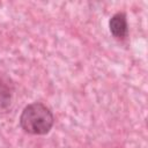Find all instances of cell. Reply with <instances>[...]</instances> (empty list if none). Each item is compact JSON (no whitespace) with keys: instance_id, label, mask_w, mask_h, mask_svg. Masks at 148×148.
<instances>
[{"instance_id":"6da1fadb","label":"cell","mask_w":148,"mask_h":148,"mask_svg":"<svg viewBox=\"0 0 148 148\" xmlns=\"http://www.w3.org/2000/svg\"><path fill=\"white\" fill-rule=\"evenodd\" d=\"M18 123L25 133L44 135L51 131L54 124V116L49 106L40 102H34L22 110Z\"/></svg>"},{"instance_id":"7a4b0ae2","label":"cell","mask_w":148,"mask_h":148,"mask_svg":"<svg viewBox=\"0 0 148 148\" xmlns=\"http://www.w3.org/2000/svg\"><path fill=\"white\" fill-rule=\"evenodd\" d=\"M109 29L111 35L117 39H125L128 35L127 17L124 12L113 14L109 21Z\"/></svg>"},{"instance_id":"3957f363","label":"cell","mask_w":148,"mask_h":148,"mask_svg":"<svg viewBox=\"0 0 148 148\" xmlns=\"http://www.w3.org/2000/svg\"><path fill=\"white\" fill-rule=\"evenodd\" d=\"M14 86L6 76L0 75V112L7 111L13 102Z\"/></svg>"}]
</instances>
